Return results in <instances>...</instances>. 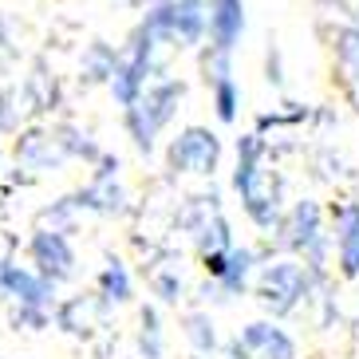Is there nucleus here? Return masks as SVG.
Masks as SVG:
<instances>
[{
    "mask_svg": "<svg viewBox=\"0 0 359 359\" xmlns=\"http://www.w3.org/2000/svg\"><path fill=\"white\" fill-rule=\"evenodd\" d=\"M237 190L245 198V210L261 229H273L280 217V182L269 166H261V142L257 138H241L237 147Z\"/></svg>",
    "mask_w": 359,
    "mask_h": 359,
    "instance_id": "1",
    "label": "nucleus"
},
{
    "mask_svg": "<svg viewBox=\"0 0 359 359\" xmlns=\"http://www.w3.org/2000/svg\"><path fill=\"white\" fill-rule=\"evenodd\" d=\"M257 296L273 316H288L308 296V269L296 261H273L257 276Z\"/></svg>",
    "mask_w": 359,
    "mask_h": 359,
    "instance_id": "2",
    "label": "nucleus"
},
{
    "mask_svg": "<svg viewBox=\"0 0 359 359\" xmlns=\"http://www.w3.org/2000/svg\"><path fill=\"white\" fill-rule=\"evenodd\" d=\"M233 359H296V339L273 320H253L233 336Z\"/></svg>",
    "mask_w": 359,
    "mask_h": 359,
    "instance_id": "3",
    "label": "nucleus"
},
{
    "mask_svg": "<svg viewBox=\"0 0 359 359\" xmlns=\"http://www.w3.org/2000/svg\"><path fill=\"white\" fill-rule=\"evenodd\" d=\"M217 154H222L217 138H213L210 130L190 127L182 138H174V147H170V166L194 170V174H210V170L217 166Z\"/></svg>",
    "mask_w": 359,
    "mask_h": 359,
    "instance_id": "4",
    "label": "nucleus"
},
{
    "mask_svg": "<svg viewBox=\"0 0 359 359\" xmlns=\"http://www.w3.org/2000/svg\"><path fill=\"white\" fill-rule=\"evenodd\" d=\"M178 95H182V87L166 83V87H158V91H150V95L130 111V130H135V138H138V147L142 150H150L154 130L170 118V107L178 103Z\"/></svg>",
    "mask_w": 359,
    "mask_h": 359,
    "instance_id": "5",
    "label": "nucleus"
},
{
    "mask_svg": "<svg viewBox=\"0 0 359 359\" xmlns=\"http://www.w3.org/2000/svg\"><path fill=\"white\" fill-rule=\"evenodd\" d=\"M0 296L20 300V308H48L52 304V280L0 261Z\"/></svg>",
    "mask_w": 359,
    "mask_h": 359,
    "instance_id": "6",
    "label": "nucleus"
},
{
    "mask_svg": "<svg viewBox=\"0 0 359 359\" xmlns=\"http://www.w3.org/2000/svg\"><path fill=\"white\" fill-rule=\"evenodd\" d=\"M32 261L40 264V276H48V280H64V276H72L75 269V257H72V245H67L64 233H36L32 237Z\"/></svg>",
    "mask_w": 359,
    "mask_h": 359,
    "instance_id": "7",
    "label": "nucleus"
},
{
    "mask_svg": "<svg viewBox=\"0 0 359 359\" xmlns=\"http://www.w3.org/2000/svg\"><path fill=\"white\" fill-rule=\"evenodd\" d=\"M336 257H339V273L348 280H355L359 276V205L336 210Z\"/></svg>",
    "mask_w": 359,
    "mask_h": 359,
    "instance_id": "8",
    "label": "nucleus"
},
{
    "mask_svg": "<svg viewBox=\"0 0 359 359\" xmlns=\"http://www.w3.org/2000/svg\"><path fill=\"white\" fill-rule=\"evenodd\" d=\"M147 32H166L170 40H182V43H190V40H198V32H201V12H198V4H182V8H162V12H154L150 16V24H147Z\"/></svg>",
    "mask_w": 359,
    "mask_h": 359,
    "instance_id": "9",
    "label": "nucleus"
},
{
    "mask_svg": "<svg viewBox=\"0 0 359 359\" xmlns=\"http://www.w3.org/2000/svg\"><path fill=\"white\" fill-rule=\"evenodd\" d=\"M103 308H107L103 296H72L67 304H60V316L55 320L72 336H91L99 327V320H103Z\"/></svg>",
    "mask_w": 359,
    "mask_h": 359,
    "instance_id": "10",
    "label": "nucleus"
},
{
    "mask_svg": "<svg viewBox=\"0 0 359 359\" xmlns=\"http://www.w3.org/2000/svg\"><path fill=\"white\" fill-rule=\"evenodd\" d=\"M285 245L288 249H308V245L316 241L320 233V205L316 201H300L292 213H288V222H285Z\"/></svg>",
    "mask_w": 359,
    "mask_h": 359,
    "instance_id": "11",
    "label": "nucleus"
},
{
    "mask_svg": "<svg viewBox=\"0 0 359 359\" xmlns=\"http://www.w3.org/2000/svg\"><path fill=\"white\" fill-rule=\"evenodd\" d=\"M241 0H217L210 12V28H213V40H217V48L222 52H229L233 40L241 36Z\"/></svg>",
    "mask_w": 359,
    "mask_h": 359,
    "instance_id": "12",
    "label": "nucleus"
},
{
    "mask_svg": "<svg viewBox=\"0 0 359 359\" xmlns=\"http://www.w3.org/2000/svg\"><path fill=\"white\" fill-rule=\"evenodd\" d=\"M253 264H257V257L249 253V249L229 245V249H225V261H222V273H217V285H222L225 292H241V288L249 285V276H253Z\"/></svg>",
    "mask_w": 359,
    "mask_h": 359,
    "instance_id": "13",
    "label": "nucleus"
},
{
    "mask_svg": "<svg viewBox=\"0 0 359 359\" xmlns=\"http://www.w3.org/2000/svg\"><path fill=\"white\" fill-rule=\"evenodd\" d=\"M182 336H186V344L198 355H213L217 351V327H213V320L205 312H190V316L182 320Z\"/></svg>",
    "mask_w": 359,
    "mask_h": 359,
    "instance_id": "14",
    "label": "nucleus"
},
{
    "mask_svg": "<svg viewBox=\"0 0 359 359\" xmlns=\"http://www.w3.org/2000/svg\"><path fill=\"white\" fill-rule=\"evenodd\" d=\"M130 273H127V264L123 261H111L103 269V276H99V296H103L107 304H127L130 300Z\"/></svg>",
    "mask_w": 359,
    "mask_h": 359,
    "instance_id": "15",
    "label": "nucleus"
},
{
    "mask_svg": "<svg viewBox=\"0 0 359 359\" xmlns=\"http://www.w3.org/2000/svg\"><path fill=\"white\" fill-rule=\"evenodd\" d=\"M138 359H162V320L154 308H142L138 316Z\"/></svg>",
    "mask_w": 359,
    "mask_h": 359,
    "instance_id": "16",
    "label": "nucleus"
},
{
    "mask_svg": "<svg viewBox=\"0 0 359 359\" xmlns=\"http://www.w3.org/2000/svg\"><path fill=\"white\" fill-rule=\"evenodd\" d=\"M150 288H154V292H158L166 304H174V300L182 296V273H178L170 261L154 264V269H150Z\"/></svg>",
    "mask_w": 359,
    "mask_h": 359,
    "instance_id": "17",
    "label": "nucleus"
},
{
    "mask_svg": "<svg viewBox=\"0 0 359 359\" xmlns=\"http://www.w3.org/2000/svg\"><path fill=\"white\" fill-rule=\"evenodd\" d=\"M229 225L222 222V217H213V222L201 225V257L205 253H222V249H229Z\"/></svg>",
    "mask_w": 359,
    "mask_h": 359,
    "instance_id": "18",
    "label": "nucleus"
},
{
    "mask_svg": "<svg viewBox=\"0 0 359 359\" xmlns=\"http://www.w3.org/2000/svg\"><path fill=\"white\" fill-rule=\"evenodd\" d=\"M213 83H217V115H222L225 123H229L233 111H237V95H233V83H229V79H213Z\"/></svg>",
    "mask_w": 359,
    "mask_h": 359,
    "instance_id": "19",
    "label": "nucleus"
},
{
    "mask_svg": "<svg viewBox=\"0 0 359 359\" xmlns=\"http://www.w3.org/2000/svg\"><path fill=\"white\" fill-rule=\"evenodd\" d=\"M339 55H344V64L359 67V28L348 36H339Z\"/></svg>",
    "mask_w": 359,
    "mask_h": 359,
    "instance_id": "20",
    "label": "nucleus"
}]
</instances>
